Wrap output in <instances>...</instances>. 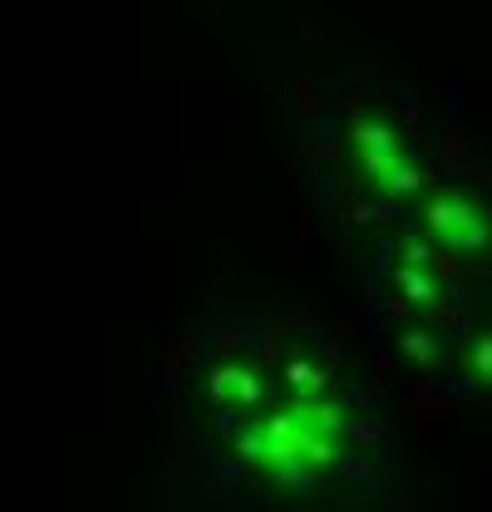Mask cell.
<instances>
[{
    "label": "cell",
    "instance_id": "obj_3",
    "mask_svg": "<svg viewBox=\"0 0 492 512\" xmlns=\"http://www.w3.org/2000/svg\"><path fill=\"white\" fill-rule=\"evenodd\" d=\"M212 399H217V404H232V399H237V404H251V399H256V380L242 375V370H217V375H212Z\"/></svg>",
    "mask_w": 492,
    "mask_h": 512
},
{
    "label": "cell",
    "instance_id": "obj_2",
    "mask_svg": "<svg viewBox=\"0 0 492 512\" xmlns=\"http://www.w3.org/2000/svg\"><path fill=\"white\" fill-rule=\"evenodd\" d=\"M429 232L438 237V247L448 252H483L492 242V227L488 217L478 212L473 197H433L429 202Z\"/></svg>",
    "mask_w": 492,
    "mask_h": 512
},
{
    "label": "cell",
    "instance_id": "obj_5",
    "mask_svg": "<svg viewBox=\"0 0 492 512\" xmlns=\"http://www.w3.org/2000/svg\"><path fill=\"white\" fill-rule=\"evenodd\" d=\"M478 365H483V370H492V340H488V345H478Z\"/></svg>",
    "mask_w": 492,
    "mask_h": 512
},
{
    "label": "cell",
    "instance_id": "obj_4",
    "mask_svg": "<svg viewBox=\"0 0 492 512\" xmlns=\"http://www.w3.org/2000/svg\"><path fill=\"white\" fill-rule=\"evenodd\" d=\"M291 384H301V389H315V384H320V375H315L310 365H291Z\"/></svg>",
    "mask_w": 492,
    "mask_h": 512
},
{
    "label": "cell",
    "instance_id": "obj_1",
    "mask_svg": "<svg viewBox=\"0 0 492 512\" xmlns=\"http://www.w3.org/2000/svg\"><path fill=\"white\" fill-rule=\"evenodd\" d=\"M335 429H340V409L335 404H320L315 394H301V399H291L286 414L261 419L242 439L246 463H256L271 478L291 483L306 468L335 458Z\"/></svg>",
    "mask_w": 492,
    "mask_h": 512
}]
</instances>
